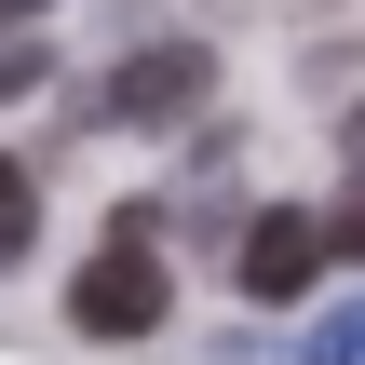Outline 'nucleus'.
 I'll use <instances>...</instances> for the list:
<instances>
[{
	"label": "nucleus",
	"mask_w": 365,
	"mask_h": 365,
	"mask_svg": "<svg viewBox=\"0 0 365 365\" xmlns=\"http://www.w3.org/2000/svg\"><path fill=\"white\" fill-rule=\"evenodd\" d=\"M41 244V190H27V163H0V257H27Z\"/></svg>",
	"instance_id": "nucleus-4"
},
{
	"label": "nucleus",
	"mask_w": 365,
	"mask_h": 365,
	"mask_svg": "<svg viewBox=\"0 0 365 365\" xmlns=\"http://www.w3.org/2000/svg\"><path fill=\"white\" fill-rule=\"evenodd\" d=\"M27 95H41V41L14 27V41H0V108H27Z\"/></svg>",
	"instance_id": "nucleus-7"
},
{
	"label": "nucleus",
	"mask_w": 365,
	"mask_h": 365,
	"mask_svg": "<svg viewBox=\"0 0 365 365\" xmlns=\"http://www.w3.org/2000/svg\"><path fill=\"white\" fill-rule=\"evenodd\" d=\"M163 312H176V284H163V244L122 217V230L81 257V284H68V325H81V339H149Z\"/></svg>",
	"instance_id": "nucleus-2"
},
{
	"label": "nucleus",
	"mask_w": 365,
	"mask_h": 365,
	"mask_svg": "<svg viewBox=\"0 0 365 365\" xmlns=\"http://www.w3.org/2000/svg\"><path fill=\"white\" fill-rule=\"evenodd\" d=\"M339 149H352V190H339V217H325V230H339V257H365V108H352V135H339Z\"/></svg>",
	"instance_id": "nucleus-6"
},
{
	"label": "nucleus",
	"mask_w": 365,
	"mask_h": 365,
	"mask_svg": "<svg viewBox=\"0 0 365 365\" xmlns=\"http://www.w3.org/2000/svg\"><path fill=\"white\" fill-rule=\"evenodd\" d=\"M217 108V54L203 41H135V54H108V108L95 122H122V135H190Z\"/></svg>",
	"instance_id": "nucleus-1"
},
{
	"label": "nucleus",
	"mask_w": 365,
	"mask_h": 365,
	"mask_svg": "<svg viewBox=\"0 0 365 365\" xmlns=\"http://www.w3.org/2000/svg\"><path fill=\"white\" fill-rule=\"evenodd\" d=\"M27 14H41V0H0V27H27Z\"/></svg>",
	"instance_id": "nucleus-8"
},
{
	"label": "nucleus",
	"mask_w": 365,
	"mask_h": 365,
	"mask_svg": "<svg viewBox=\"0 0 365 365\" xmlns=\"http://www.w3.org/2000/svg\"><path fill=\"white\" fill-rule=\"evenodd\" d=\"M298 365H365V298H339V312L312 325V352H298Z\"/></svg>",
	"instance_id": "nucleus-5"
},
{
	"label": "nucleus",
	"mask_w": 365,
	"mask_h": 365,
	"mask_svg": "<svg viewBox=\"0 0 365 365\" xmlns=\"http://www.w3.org/2000/svg\"><path fill=\"white\" fill-rule=\"evenodd\" d=\"M325 257H339V230H325V217H298V203H271V217L244 230V257H230V271H244V298H257V312H298Z\"/></svg>",
	"instance_id": "nucleus-3"
}]
</instances>
